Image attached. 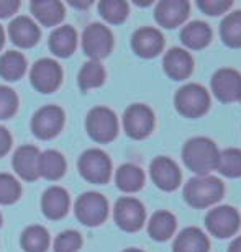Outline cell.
I'll list each match as a JSON object with an SVG mask.
<instances>
[{
	"instance_id": "cell-1",
	"label": "cell",
	"mask_w": 241,
	"mask_h": 252,
	"mask_svg": "<svg viewBox=\"0 0 241 252\" xmlns=\"http://www.w3.org/2000/svg\"><path fill=\"white\" fill-rule=\"evenodd\" d=\"M218 156L220 153L215 143L204 136L189 139L182 149V159L185 165L199 175H208V172L217 169Z\"/></svg>"
},
{
	"instance_id": "cell-2",
	"label": "cell",
	"mask_w": 241,
	"mask_h": 252,
	"mask_svg": "<svg viewBox=\"0 0 241 252\" xmlns=\"http://www.w3.org/2000/svg\"><path fill=\"white\" fill-rule=\"evenodd\" d=\"M223 182L213 175H197L184 187V198L194 208H207L223 196Z\"/></svg>"
},
{
	"instance_id": "cell-3",
	"label": "cell",
	"mask_w": 241,
	"mask_h": 252,
	"mask_svg": "<svg viewBox=\"0 0 241 252\" xmlns=\"http://www.w3.org/2000/svg\"><path fill=\"white\" fill-rule=\"evenodd\" d=\"M175 110L185 118H199L208 110L210 97L205 87L199 84H187L175 92Z\"/></svg>"
},
{
	"instance_id": "cell-4",
	"label": "cell",
	"mask_w": 241,
	"mask_h": 252,
	"mask_svg": "<svg viewBox=\"0 0 241 252\" xmlns=\"http://www.w3.org/2000/svg\"><path fill=\"white\" fill-rule=\"evenodd\" d=\"M79 174L90 184H107L112 174V162L100 149H89L79 158Z\"/></svg>"
},
{
	"instance_id": "cell-5",
	"label": "cell",
	"mask_w": 241,
	"mask_h": 252,
	"mask_svg": "<svg viewBox=\"0 0 241 252\" xmlns=\"http://www.w3.org/2000/svg\"><path fill=\"white\" fill-rule=\"evenodd\" d=\"M89 136L97 143H110L118 133V120L107 107H95L89 112L85 120Z\"/></svg>"
},
{
	"instance_id": "cell-6",
	"label": "cell",
	"mask_w": 241,
	"mask_h": 252,
	"mask_svg": "<svg viewBox=\"0 0 241 252\" xmlns=\"http://www.w3.org/2000/svg\"><path fill=\"white\" fill-rule=\"evenodd\" d=\"M113 48L112 32L102 23H90L82 33V49L90 61L107 58Z\"/></svg>"
},
{
	"instance_id": "cell-7",
	"label": "cell",
	"mask_w": 241,
	"mask_h": 252,
	"mask_svg": "<svg viewBox=\"0 0 241 252\" xmlns=\"http://www.w3.org/2000/svg\"><path fill=\"white\" fill-rule=\"evenodd\" d=\"M108 201L97 191H87L76 201V216L85 226H99L107 220Z\"/></svg>"
},
{
	"instance_id": "cell-8",
	"label": "cell",
	"mask_w": 241,
	"mask_h": 252,
	"mask_svg": "<svg viewBox=\"0 0 241 252\" xmlns=\"http://www.w3.org/2000/svg\"><path fill=\"white\" fill-rule=\"evenodd\" d=\"M123 128L133 139H144L154 128V113L148 105L135 103L125 110Z\"/></svg>"
},
{
	"instance_id": "cell-9",
	"label": "cell",
	"mask_w": 241,
	"mask_h": 252,
	"mask_svg": "<svg viewBox=\"0 0 241 252\" xmlns=\"http://www.w3.org/2000/svg\"><path fill=\"white\" fill-rule=\"evenodd\" d=\"M240 213L233 206L223 205L210 210L205 216V226L215 238L225 239L233 236L240 228Z\"/></svg>"
},
{
	"instance_id": "cell-10",
	"label": "cell",
	"mask_w": 241,
	"mask_h": 252,
	"mask_svg": "<svg viewBox=\"0 0 241 252\" xmlns=\"http://www.w3.org/2000/svg\"><path fill=\"white\" fill-rule=\"evenodd\" d=\"M33 87L41 94H51L54 92L63 80V70L54 59L44 58L34 63L30 72Z\"/></svg>"
},
{
	"instance_id": "cell-11",
	"label": "cell",
	"mask_w": 241,
	"mask_h": 252,
	"mask_svg": "<svg viewBox=\"0 0 241 252\" xmlns=\"http://www.w3.org/2000/svg\"><path fill=\"white\" fill-rule=\"evenodd\" d=\"M115 223H117L123 231L135 233L144 223V206L139 200L132 198V196H123L115 203Z\"/></svg>"
},
{
	"instance_id": "cell-12",
	"label": "cell",
	"mask_w": 241,
	"mask_h": 252,
	"mask_svg": "<svg viewBox=\"0 0 241 252\" xmlns=\"http://www.w3.org/2000/svg\"><path fill=\"white\" fill-rule=\"evenodd\" d=\"M64 125V112L56 105H46L39 108L32 120V131L39 139H51Z\"/></svg>"
},
{
	"instance_id": "cell-13",
	"label": "cell",
	"mask_w": 241,
	"mask_h": 252,
	"mask_svg": "<svg viewBox=\"0 0 241 252\" xmlns=\"http://www.w3.org/2000/svg\"><path fill=\"white\" fill-rule=\"evenodd\" d=\"M212 92L220 102L230 103L241 98V74L235 69H218L212 77Z\"/></svg>"
},
{
	"instance_id": "cell-14",
	"label": "cell",
	"mask_w": 241,
	"mask_h": 252,
	"mask_svg": "<svg viewBox=\"0 0 241 252\" xmlns=\"http://www.w3.org/2000/svg\"><path fill=\"white\" fill-rule=\"evenodd\" d=\"M149 174H151L153 182L156 184V187L164 191H172L179 187L180 184V170L177 164L172 159L159 156L149 165Z\"/></svg>"
},
{
	"instance_id": "cell-15",
	"label": "cell",
	"mask_w": 241,
	"mask_h": 252,
	"mask_svg": "<svg viewBox=\"0 0 241 252\" xmlns=\"http://www.w3.org/2000/svg\"><path fill=\"white\" fill-rule=\"evenodd\" d=\"M132 48L139 58L151 59L156 58L164 48V36L156 28L144 27L133 33Z\"/></svg>"
},
{
	"instance_id": "cell-16",
	"label": "cell",
	"mask_w": 241,
	"mask_h": 252,
	"mask_svg": "<svg viewBox=\"0 0 241 252\" xmlns=\"http://www.w3.org/2000/svg\"><path fill=\"white\" fill-rule=\"evenodd\" d=\"M190 5L185 0H163L156 5L154 18L164 28H175L189 17Z\"/></svg>"
},
{
	"instance_id": "cell-17",
	"label": "cell",
	"mask_w": 241,
	"mask_h": 252,
	"mask_svg": "<svg viewBox=\"0 0 241 252\" xmlns=\"http://www.w3.org/2000/svg\"><path fill=\"white\" fill-rule=\"evenodd\" d=\"M38 160H39V151L34 146H20L13 154V169L20 177L33 182L39 177L38 172Z\"/></svg>"
},
{
	"instance_id": "cell-18",
	"label": "cell",
	"mask_w": 241,
	"mask_h": 252,
	"mask_svg": "<svg viewBox=\"0 0 241 252\" xmlns=\"http://www.w3.org/2000/svg\"><path fill=\"white\" fill-rule=\"evenodd\" d=\"M164 72L172 80H184L192 74L194 59L182 48H172L164 56Z\"/></svg>"
},
{
	"instance_id": "cell-19",
	"label": "cell",
	"mask_w": 241,
	"mask_h": 252,
	"mask_svg": "<svg viewBox=\"0 0 241 252\" xmlns=\"http://www.w3.org/2000/svg\"><path fill=\"white\" fill-rule=\"evenodd\" d=\"M8 34L12 41L20 48H32L39 39L38 25L28 17H17L10 22Z\"/></svg>"
},
{
	"instance_id": "cell-20",
	"label": "cell",
	"mask_w": 241,
	"mask_h": 252,
	"mask_svg": "<svg viewBox=\"0 0 241 252\" xmlns=\"http://www.w3.org/2000/svg\"><path fill=\"white\" fill-rule=\"evenodd\" d=\"M43 213L49 220H61L69 210V195L63 187H49L41 198Z\"/></svg>"
},
{
	"instance_id": "cell-21",
	"label": "cell",
	"mask_w": 241,
	"mask_h": 252,
	"mask_svg": "<svg viewBox=\"0 0 241 252\" xmlns=\"http://www.w3.org/2000/svg\"><path fill=\"white\" fill-rule=\"evenodd\" d=\"M77 46V33L69 25L56 28L49 36V49L54 56L68 58L74 53Z\"/></svg>"
},
{
	"instance_id": "cell-22",
	"label": "cell",
	"mask_w": 241,
	"mask_h": 252,
	"mask_svg": "<svg viewBox=\"0 0 241 252\" xmlns=\"http://www.w3.org/2000/svg\"><path fill=\"white\" fill-rule=\"evenodd\" d=\"M208 239L199 228H185L174 241L172 252H208Z\"/></svg>"
},
{
	"instance_id": "cell-23",
	"label": "cell",
	"mask_w": 241,
	"mask_h": 252,
	"mask_svg": "<svg viewBox=\"0 0 241 252\" xmlns=\"http://www.w3.org/2000/svg\"><path fill=\"white\" fill-rule=\"evenodd\" d=\"M30 8L34 18L44 27H54L64 18V7L58 0H34Z\"/></svg>"
},
{
	"instance_id": "cell-24",
	"label": "cell",
	"mask_w": 241,
	"mask_h": 252,
	"mask_svg": "<svg viewBox=\"0 0 241 252\" xmlns=\"http://www.w3.org/2000/svg\"><path fill=\"white\" fill-rule=\"evenodd\" d=\"M212 39V30L205 22H190L180 32V41L189 49H202Z\"/></svg>"
},
{
	"instance_id": "cell-25",
	"label": "cell",
	"mask_w": 241,
	"mask_h": 252,
	"mask_svg": "<svg viewBox=\"0 0 241 252\" xmlns=\"http://www.w3.org/2000/svg\"><path fill=\"white\" fill-rule=\"evenodd\" d=\"M38 172L48 180H58L61 179L64 172H66V159L58 151H44L39 154L38 160Z\"/></svg>"
},
{
	"instance_id": "cell-26",
	"label": "cell",
	"mask_w": 241,
	"mask_h": 252,
	"mask_svg": "<svg viewBox=\"0 0 241 252\" xmlns=\"http://www.w3.org/2000/svg\"><path fill=\"white\" fill-rule=\"evenodd\" d=\"M175 216L169 211H156L148 224V233L154 241H166L175 231Z\"/></svg>"
},
{
	"instance_id": "cell-27",
	"label": "cell",
	"mask_w": 241,
	"mask_h": 252,
	"mask_svg": "<svg viewBox=\"0 0 241 252\" xmlns=\"http://www.w3.org/2000/svg\"><path fill=\"white\" fill-rule=\"evenodd\" d=\"M115 182H117V187L122 191L133 193V191H138L139 189L143 187L144 174H143V170L138 167V165L123 164L122 167L117 170Z\"/></svg>"
},
{
	"instance_id": "cell-28",
	"label": "cell",
	"mask_w": 241,
	"mask_h": 252,
	"mask_svg": "<svg viewBox=\"0 0 241 252\" xmlns=\"http://www.w3.org/2000/svg\"><path fill=\"white\" fill-rule=\"evenodd\" d=\"M27 70L25 56L18 51H7L0 58V75L5 80H18Z\"/></svg>"
},
{
	"instance_id": "cell-29",
	"label": "cell",
	"mask_w": 241,
	"mask_h": 252,
	"mask_svg": "<svg viewBox=\"0 0 241 252\" xmlns=\"http://www.w3.org/2000/svg\"><path fill=\"white\" fill-rule=\"evenodd\" d=\"M220 36L230 48H241V10L228 13L220 27Z\"/></svg>"
},
{
	"instance_id": "cell-30",
	"label": "cell",
	"mask_w": 241,
	"mask_h": 252,
	"mask_svg": "<svg viewBox=\"0 0 241 252\" xmlns=\"http://www.w3.org/2000/svg\"><path fill=\"white\" fill-rule=\"evenodd\" d=\"M49 246V234L43 226H28L22 233V248L27 252H44Z\"/></svg>"
},
{
	"instance_id": "cell-31",
	"label": "cell",
	"mask_w": 241,
	"mask_h": 252,
	"mask_svg": "<svg viewBox=\"0 0 241 252\" xmlns=\"http://www.w3.org/2000/svg\"><path fill=\"white\" fill-rule=\"evenodd\" d=\"M105 80V69L99 61H89L84 64V67L79 72V87L82 92H87L89 89L100 87Z\"/></svg>"
},
{
	"instance_id": "cell-32",
	"label": "cell",
	"mask_w": 241,
	"mask_h": 252,
	"mask_svg": "<svg viewBox=\"0 0 241 252\" xmlns=\"http://www.w3.org/2000/svg\"><path fill=\"white\" fill-rule=\"evenodd\" d=\"M217 169L225 177L230 179L241 177V149L230 148L225 149L223 153H220Z\"/></svg>"
},
{
	"instance_id": "cell-33",
	"label": "cell",
	"mask_w": 241,
	"mask_h": 252,
	"mask_svg": "<svg viewBox=\"0 0 241 252\" xmlns=\"http://www.w3.org/2000/svg\"><path fill=\"white\" fill-rule=\"evenodd\" d=\"M99 12L108 23L118 25L128 17V3L123 0H102L99 3Z\"/></svg>"
},
{
	"instance_id": "cell-34",
	"label": "cell",
	"mask_w": 241,
	"mask_h": 252,
	"mask_svg": "<svg viewBox=\"0 0 241 252\" xmlns=\"http://www.w3.org/2000/svg\"><path fill=\"white\" fill-rule=\"evenodd\" d=\"M22 193L18 180L10 174H0V203L10 205L18 200Z\"/></svg>"
},
{
	"instance_id": "cell-35",
	"label": "cell",
	"mask_w": 241,
	"mask_h": 252,
	"mask_svg": "<svg viewBox=\"0 0 241 252\" xmlns=\"http://www.w3.org/2000/svg\"><path fill=\"white\" fill-rule=\"evenodd\" d=\"M82 246V238L77 231H63L54 241V252H77Z\"/></svg>"
},
{
	"instance_id": "cell-36",
	"label": "cell",
	"mask_w": 241,
	"mask_h": 252,
	"mask_svg": "<svg viewBox=\"0 0 241 252\" xmlns=\"http://www.w3.org/2000/svg\"><path fill=\"white\" fill-rule=\"evenodd\" d=\"M18 98L10 87L0 85V120H8L17 112Z\"/></svg>"
},
{
	"instance_id": "cell-37",
	"label": "cell",
	"mask_w": 241,
	"mask_h": 252,
	"mask_svg": "<svg viewBox=\"0 0 241 252\" xmlns=\"http://www.w3.org/2000/svg\"><path fill=\"white\" fill-rule=\"evenodd\" d=\"M232 5H233L232 0H199L197 2V7L204 13L210 15V17L225 13L228 8H232Z\"/></svg>"
},
{
	"instance_id": "cell-38",
	"label": "cell",
	"mask_w": 241,
	"mask_h": 252,
	"mask_svg": "<svg viewBox=\"0 0 241 252\" xmlns=\"http://www.w3.org/2000/svg\"><path fill=\"white\" fill-rule=\"evenodd\" d=\"M20 2L17 0H0V18H7L18 10Z\"/></svg>"
},
{
	"instance_id": "cell-39",
	"label": "cell",
	"mask_w": 241,
	"mask_h": 252,
	"mask_svg": "<svg viewBox=\"0 0 241 252\" xmlns=\"http://www.w3.org/2000/svg\"><path fill=\"white\" fill-rule=\"evenodd\" d=\"M10 146H12V136L3 126H0V158L8 153Z\"/></svg>"
},
{
	"instance_id": "cell-40",
	"label": "cell",
	"mask_w": 241,
	"mask_h": 252,
	"mask_svg": "<svg viewBox=\"0 0 241 252\" xmlns=\"http://www.w3.org/2000/svg\"><path fill=\"white\" fill-rule=\"evenodd\" d=\"M228 252H241V236H240V238L235 239L232 244H230Z\"/></svg>"
},
{
	"instance_id": "cell-41",
	"label": "cell",
	"mask_w": 241,
	"mask_h": 252,
	"mask_svg": "<svg viewBox=\"0 0 241 252\" xmlns=\"http://www.w3.org/2000/svg\"><path fill=\"white\" fill-rule=\"evenodd\" d=\"M2 46H3V30L0 27V49H2Z\"/></svg>"
},
{
	"instance_id": "cell-42",
	"label": "cell",
	"mask_w": 241,
	"mask_h": 252,
	"mask_svg": "<svg viewBox=\"0 0 241 252\" xmlns=\"http://www.w3.org/2000/svg\"><path fill=\"white\" fill-rule=\"evenodd\" d=\"M123 252H144V251H139V249H127V251H123Z\"/></svg>"
},
{
	"instance_id": "cell-43",
	"label": "cell",
	"mask_w": 241,
	"mask_h": 252,
	"mask_svg": "<svg viewBox=\"0 0 241 252\" xmlns=\"http://www.w3.org/2000/svg\"><path fill=\"white\" fill-rule=\"evenodd\" d=\"M0 224H2V216H0Z\"/></svg>"
},
{
	"instance_id": "cell-44",
	"label": "cell",
	"mask_w": 241,
	"mask_h": 252,
	"mask_svg": "<svg viewBox=\"0 0 241 252\" xmlns=\"http://www.w3.org/2000/svg\"><path fill=\"white\" fill-rule=\"evenodd\" d=\"M240 102H241V98H240Z\"/></svg>"
}]
</instances>
